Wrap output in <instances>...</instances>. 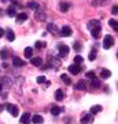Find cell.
Returning <instances> with one entry per match:
<instances>
[{"label": "cell", "mask_w": 118, "mask_h": 124, "mask_svg": "<svg viewBox=\"0 0 118 124\" xmlns=\"http://www.w3.org/2000/svg\"><path fill=\"white\" fill-rule=\"evenodd\" d=\"M113 44H114V39H113V36L107 35V36L104 37V41H103V47H104L106 50H109L110 47H113Z\"/></svg>", "instance_id": "cell-1"}, {"label": "cell", "mask_w": 118, "mask_h": 124, "mask_svg": "<svg viewBox=\"0 0 118 124\" xmlns=\"http://www.w3.org/2000/svg\"><path fill=\"white\" fill-rule=\"evenodd\" d=\"M58 50H59V57H61V58L67 57V54H69V47H67V46H65V44H59Z\"/></svg>", "instance_id": "cell-2"}, {"label": "cell", "mask_w": 118, "mask_h": 124, "mask_svg": "<svg viewBox=\"0 0 118 124\" xmlns=\"http://www.w3.org/2000/svg\"><path fill=\"white\" fill-rule=\"evenodd\" d=\"M92 123H93V115L92 113H88V115L81 117V124H92Z\"/></svg>", "instance_id": "cell-3"}, {"label": "cell", "mask_w": 118, "mask_h": 124, "mask_svg": "<svg viewBox=\"0 0 118 124\" xmlns=\"http://www.w3.org/2000/svg\"><path fill=\"white\" fill-rule=\"evenodd\" d=\"M71 33H73V31H71V28H70L69 25H65V26L61 29V35L65 36V37H69V36H71Z\"/></svg>", "instance_id": "cell-4"}, {"label": "cell", "mask_w": 118, "mask_h": 124, "mask_svg": "<svg viewBox=\"0 0 118 124\" xmlns=\"http://www.w3.org/2000/svg\"><path fill=\"white\" fill-rule=\"evenodd\" d=\"M69 72L71 73V75H78L80 72H81V66L77 65V63H73V65L69 66Z\"/></svg>", "instance_id": "cell-5"}, {"label": "cell", "mask_w": 118, "mask_h": 124, "mask_svg": "<svg viewBox=\"0 0 118 124\" xmlns=\"http://www.w3.org/2000/svg\"><path fill=\"white\" fill-rule=\"evenodd\" d=\"M6 108H7V110L13 115V117H17L18 113H19V110H18V108L15 106V105H11V103H10V105H7Z\"/></svg>", "instance_id": "cell-6"}, {"label": "cell", "mask_w": 118, "mask_h": 124, "mask_svg": "<svg viewBox=\"0 0 118 124\" xmlns=\"http://www.w3.org/2000/svg\"><path fill=\"white\" fill-rule=\"evenodd\" d=\"M30 123H32L30 113H23L21 117V124H30Z\"/></svg>", "instance_id": "cell-7"}, {"label": "cell", "mask_w": 118, "mask_h": 124, "mask_svg": "<svg viewBox=\"0 0 118 124\" xmlns=\"http://www.w3.org/2000/svg\"><path fill=\"white\" fill-rule=\"evenodd\" d=\"M13 65L15 68H22V66H25V61H22L21 58L15 57V58H13Z\"/></svg>", "instance_id": "cell-8"}, {"label": "cell", "mask_w": 118, "mask_h": 124, "mask_svg": "<svg viewBox=\"0 0 118 124\" xmlns=\"http://www.w3.org/2000/svg\"><path fill=\"white\" fill-rule=\"evenodd\" d=\"M99 25H100V22H99V19H91V21H89V22H88V29H89V31H92V29H95V28H97L99 26Z\"/></svg>", "instance_id": "cell-9"}, {"label": "cell", "mask_w": 118, "mask_h": 124, "mask_svg": "<svg viewBox=\"0 0 118 124\" xmlns=\"http://www.w3.org/2000/svg\"><path fill=\"white\" fill-rule=\"evenodd\" d=\"M44 121V119L40 115H33L32 116V123L33 124H41Z\"/></svg>", "instance_id": "cell-10"}, {"label": "cell", "mask_w": 118, "mask_h": 124, "mask_svg": "<svg viewBox=\"0 0 118 124\" xmlns=\"http://www.w3.org/2000/svg\"><path fill=\"white\" fill-rule=\"evenodd\" d=\"M76 90H81V91H85L87 90V84H85V80H81V81H78L77 84L74 85Z\"/></svg>", "instance_id": "cell-11"}, {"label": "cell", "mask_w": 118, "mask_h": 124, "mask_svg": "<svg viewBox=\"0 0 118 124\" xmlns=\"http://www.w3.org/2000/svg\"><path fill=\"white\" fill-rule=\"evenodd\" d=\"M69 8H70V4H69V3H66V1H62V3H59V10H61L62 13L69 11Z\"/></svg>", "instance_id": "cell-12"}, {"label": "cell", "mask_w": 118, "mask_h": 124, "mask_svg": "<svg viewBox=\"0 0 118 124\" xmlns=\"http://www.w3.org/2000/svg\"><path fill=\"white\" fill-rule=\"evenodd\" d=\"M32 65H35V66H41V65H43V58H40V57L32 58Z\"/></svg>", "instance_id": "cell-13"}, {"label": "cell", "mask_w": 118, "mask_h": 124, "mask_svg": "<svg viewBox=\"0 0 118 124\" xmlns=\"http://www.w3.org/2000/svg\"><path fill=\"white\" fill-rule=\"evenodd\" d=\"M100 32H102V26L99 25L97 28H95V29H92V31H91V33H92V36H93L95 39H97V37H99V35H100Z\"/></svg>", "instance_id": "cell-14"}, {"label": "cell", "mask_w": 118, "mask_h": 124, "mask_svg": "<svg viewBox=\"0 0 118 124\" xmlns=\"http://www.w3.org/2000/svg\"><path fill=\"white\" fill-rule=\"evenodd\" d=\"M110 76H111V72H110L109 69H102V72H100L102 79H109Z\"/></svg>", "instance_id": "cell-15"}, {"label": "cell", "mask_w": 118, "mask_h": 124, "mask_svg": "<svg viewBox=\"0 0 118 124\" xmlns=\"http://www.w3.org/2000/svg\"><path fill=\"white\" fill-rule=\"evenodd\" d=\"M55 98H56V101H62V99L65 98V93H63L62 90H56V91H55Z\"/></svg>", "instance_id": "cell-16"}, {"label": "cell", "mask_w": 118, "mask_h": 124, "mask_svg": "<svg viewBox=\"0 0 118 124\" xmlns=\"http://www.w3.org/2000/svg\"><path fill=\"white\" fill-rule=\"evenodd\" d=\"M47 28H48V32H49V33H52V35L58 33V28H56V25H54V23H48V25H47Z\"/></svg>", "instance_id": "cell-17"}, {"label": "cell", "mask_w": 118, "mask_h": 124, "mask_svg": "<svg viewBox=\"0 0 118 124\" xmlns=\"http://www.w3.org/2000/svg\"><path fill=\"white\" fill-rule=\"evenodd\" d=\"M63 110V109H61V108H58V106H52L51 108V115L52 116H59L61 115V112Z\"/></svg>", "instance_id": "cell-18"}, {"label": "cell", "mask_w": 118, "mask_h": 124, "mask_svg": "<svg viewBox=\"0 0 118 124\" xmlns=\"http://www.w3.org/2000/svg\"><path fill=\"white\" fill-rule=\"evenodd\" d=\"M99 112H102V106H100V105H95V106L91 108L89 113H92V115H96V113H99Z\"/></svg>", "instance_id": "cell-19"}, {"label": "cell", "mask_w": 118, "mask_h": 124, "mask_svg": "<svg viewBox=\"0 0 118 124\" xmlns=\"http://www.w3.org/2000/svg\"><path fill=\"white\" fill-rule=\"evenodd\" d=\"M49 66H51V68H55V70H56L58 68L61 66V62H59V61H54L52 58H49Z\"/></svg>", "instance_id": "cell-20"}, {"label": "cell", "mask_w": 118, "mask_h": 124, "mask_svg": "<svg viewBox=\"0 0 118 124\" xmlns=\"http://www.w3.org/2000/svg\"><path fill=\"white\" fill-rule=\"evenodd\" d=\"M28 19V15L25 13H21L17 15V22H23V21H26Z\"/></svg>", "instance_id": "cell-21"}, {"label": "cell", "mask_w": 118, "mask_h": 124, "mask_svg": "<svg viewBox=\"0 0 118 124\" xmlns=\"http://www.w3.org/2000/svg\"><path fill=\"white\" fill-rule=\"evenodd\" d=\"M6 37H7V40H8V41H14L15 35H14L13 31H7V32H6Z\"/></svg>", "instance_id": "cell-22"}, {"label": "cell", "mask_w": 118, "mask_h": 124, "mask_svg": "<svg viewBox=\"0 0 118 124\" xmlns=\"http://www.w3.org/2000/svg\"><path fill=\"white\" fill-rule=\"evenodd\" d=\"M23 54H25V57L26 58H32V55H33V47H26Z\"/></svg>", "instance_id": "cell-23"}, {"label": "cell", "mask_w": 118, "mask_h": 124, "mask_svg": "<svg viewBox=\"0 0 118 124\" xmlns=\"http://www.w3.org/2000/svg\"><path fill=\"white\" fill-rule=\"evenodd\" d=\"M109 25L113 28L115 32H118V22L115 21V19H110V21H109Z\"/></svg>", "instance_id": "cell-24"}, {"label": "cell", "mask_w": 118, "mask_h": 124, "mask_svg": "<svg viewBox=\"0 0 118 124\" xmlns=\"http://www.w3.org/2000/svg\"><path fill=\"white\" fill-rule=\"evenodd\" d=\"M110 0H93L92 1V4L93 6H97V4H100V6H106L107 3H109Z\"/></svg>", "instance_id": "cell-25"}, {"label": "cell", "mask_w": 118, "mask_h": 124, "mask_svg": "<svg viewBox=\"0 0 118 124\" xmlns=\"http://www.w3.org/2000/svg\"><path fill=\"white\" fill-rule=\"evenodd\" d=\"M61 79H62V81L65 83V84H71V80H70V77L67 75H61Z\"/></svg>", "instance_id": "cell-26"}, {"label": "cell", "mask_w": 118, "mask_h": 124, "mask_svg": "<svg viewBox=\"0 0 118 124\" xmlns=\"http://www.w3.org/2000/svg\"><path fill=\"white\" fill-rule=\"evenodd\" d=\"M7 14H8V17H17V15H18L14 7H8V10H7Z\"/></svg>", "instance_id": "cell-27"}, {"label": "cell", "mask_w": 118, "mask_h": 124, "mask_svg": "<svg viewBox=\"0 0 118 124\" xmlns=\"http://www.w3.org/2000/svg\"><path fill=\"white\" fill-rule=\"evenodd\" d=\"M28 6H29V8H32V10H37L39 8V3H36V1H29Z\"/></svg>", "instance_id": "cell-28"}, {"label": "cell", "mask_w": 118, "mask_h": 124, "mask_svg": "<svg viewBox=\"0 0 118 124\" xmlns=\"http://www.w3.org/2000/svg\"><path fill=\"white\" fill-rule=\"evenodd\" d=\"M36 18H37L39 21H44V19H45V14H44V13H40V11H37V13H36Z\"/></svg>", "instance_id": "cell-29"}, {"label": "cell", "mask_w": 118, "mask_h": 124, "mask_svg": "<svg viewBox=\"0 0 118 124\" xmlns=\"http://www.w3.org/2000/svg\"><path fill=\"white\" fill-rule=\"evenodd\" d=\"M87 79H89V80L92 81V80L97 79V77H96V75H95L93 72H87Z\"/></svg>", "instance_id": "cell-30"}, {"label": "cell", "mask_w": 118, "mask_h": 124, "mask_svg": "<svg viewBox=\"0 0 118 124\" xmlns=\"http://www.w3.org/2000/svg\"><path fill=\"white\" fill-rule=\"evenodd\" d=\"M92 87H93V88H97V87H100V80H99V79L92 80Z\"/></svg>", "instance_id": "cell-31"}, {"label": "cell", "mask_w": 118, "mask_h": 124, "mask_svg": "<svg viewBox=\"0 0 118 124\" xmlns=\"http://www.w3.org/2000/svg\"><path fill=\"white\" fill-rule=\"evenodd\" d=\"M95 58H96V50L93 48L89 54V61H95Z\"/></svg>", "instance_id": "cell-32"}, {"label": "cell", "mask_w": 118, "mask_h": 124, "mask_svg": "<svg viewBox=\"0 0 118 124\" xmlns=\"http://www.w3.org/2000/svg\"><path fill=\"white\" fill-rule=\"evenodd\" d=\"M81 62H83V57H81V55H76V57H74V63L80 65Z\"/></svg>", "instance_id": "cell-33"}, {"label": "cell", "mask_w": 118, "mask_h": 124, "mask_svg": "<svg viewBox=\"0 0 118 124\" xmlns=\"http://www.w3.org/2000/svg\"><path fill=\"white\" fill-rule=\"evenodd\" d=\"M35 46H36V48H43V47H45V43H43V41H36Z\"/></svg>", "instance_id": "cell-34"}, {"label": "cell", "mask_w": 118, "mask_h": 124, "mask_svg": "<svg viewBox=\"0 0 118 124\" xmlns=\"http://www.w3.org/2000/svg\"><path fill=\"white\" fill-rule=\"evenodd\" d=\"M45 77H44V76H39V77H37V79H36V81H37V83H39V84H43L44 81H45Z\"/></svg>", "instance_id": "cell-35"}, {"label": "cell", "mask_w": 118, "mask_h": 124, "mask_svg": "<svg viewBox=\"0 0 118 124\" xmlns=\"http://www.w3.org/2000/svg\"><path fill=\"white\" fill-rule=\"evenodd\" d=\"M81 48H83V47H81V43H77V41H76L74 43V50L76 51H81Z\"/></svg>", "instance_id": "cell-36"}, {"label": "cell", "mask_w": 118, "mask_h": 124, "mask_svg": "<svg viewBox=\"0 0 118 124\" xmlns=\"http://www.w3.org/2000/svg\"><path fill=\"white\" fill-rule=\"evenodd\" d=\"M7 55H8L7 50H3V51H1V58H3V59H7Z\"/></svg>", "instance_id": "cell-37"}, {"label": "cell", "mask_w": 118, "mask_h": 124, "mask_svg": "<svg viewBox=\"0 0 118 124\" xmlns=\"http://www.w3.org/2000/svg\"><path fill=\"white\" fill-rule=\"evenodd\" d=\"M113 14L118 15V6H113Z\"/></svg>", "instance_id": "cell-38"}, {"label": "cell", "mask_w": 118, "mask_h": 124, "mask_svg": "<svg viewBox=\"0 0 118 124\" xmlns=\"http://www.w3.org/2000/svg\"><path fill=\"white\" fill-rule=\"evenodd\" d=\"M117 55H118V53H117Z\"/></svg>", "instance_id": "cell-39"}]
</instances>
